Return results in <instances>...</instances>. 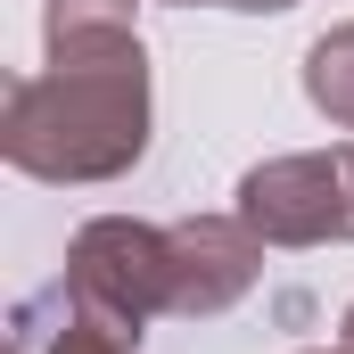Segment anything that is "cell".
<instances>
[{
    "label": "cell",
    "mask_w": 354,
    "mask_h": 354,
    "mask_svg": "<svg viewBox=\"0 0 354 354\" xmlns=\"http://www.w3.org/2000/svg\"><path fill=\"white\" fill-rule=\"evenodd\" d=\"M132 8L140 0H41V41H50V58L124 50V41H140L132 33Z\"/></svg>",
    "instance_id": "6"
},
{
    "label": "cell",
    "mask_w": 354,
    "mask_h": 354,
    "mask_svg": "<svg viewBox=\"0 0 354 354\" xmlns=\"http://www.w3.org/2000/svg\"><path fill=\"white\" fill-rule=\"evenodd\" d=\"M0 157L25 181H124L149 157V50H91L17 75L0 107Z\"/></svg>",
    "instance_id": "1"
},
{
    "label": "cell",
    "mask_w": 354,
    "mask_h": 354,
    "mask_svg": "<svg viewBox=\"0 0 354 354\" xmlns=\"http://www.w3.org/2000/svg\"><path fill=\"white\" fill-rule=\"evenodd\" d=\"M239 214L264 231V248H354V140L264 157L239 181Z\"/></svg>",
    "instance_id": "3"
},
{
    "label": "cell",
    "mask_w": 354,
    "mask_h": 354,
    "mask_svg": "<svg viewBox=\"0 0 354 354\" xmlns=\"http://www.w3.org/2000/svg\"><path fill=\"white\" fill-rule=\"evenodd\" d=\"M66 297L140 338L157 313H174V231L140 214H91L66 239Z\"/></svg>",
    "instance_id": "2"
},
{
    "label": "cell",
    "mask_w": 354,
    "mask_h": 354,
    "mask_svg": "<svg viewBox=\"0 0 354 354\" xmlns=\"http://www.w3.org/2000/svg\"><path fill=\"white\" fill-rule=\"evenodd\" d=\"M132 346H140V338L115 330V322H99L91 305H75L66 280L17 313V354H132Z\"/></svg>",
    "instance_id": "5"
},
{
    "label": "cell",
    "mask_w": 354,
    "mask_h": 354,
    "mask_svg": "<svg viewBox=\"0 0 354 354\" xmlns=\"http://www.w3.org/2000/svg\"><path fill=\"white\" fill-rule=\"evenodd\" d=\"M338 346H346V354H354V305H346V322H338Z\"/></svg>",
    "instance_id": "9"
},
{
    "label": "cell",
    "mask_w": 354,
    "mask_h": 354,
    "mask_svg": "<svg viewBox=\"0 0 354 354\" xmlns=\"http://www.w3.org/2000/svg\"><path fill=\"white\" fill-rule=\"evenodd\" d=\"M165 231H174V313L181 322H214L256 288L264 231L248 214H189V223H165Z\"/></svg>",
    "instance_id": "4"
},
{
    "label": "cell",
    "mask_w": 354,
    "mask_h": 354,
    "mask_svg": "<svg viewBox=\"0 0 354 354\" xmlns=\"http://www.w3.org/2000/svg\"><path fill=\"white\" fill-rule=\"evenodd\" d=\"M214 8H239V17H280V8H297V0H214Z\"/></svg>",
    "instance_id": "8"
},
{
    "label": "cell",
    "mask_w": 354,
    "mask_h": 354,
    "mask_svg": "<svg viewBox=\"0 0 354 354\" xmlns=\"http://www.w3.org/2000/svg\"><path fill=\"white\" fill-rule=\"evenodd\" d=\"M174 8H198V0H174Z\"/></svg>",
    "instance_id": "11"
},
{
    "label": "cell",
    "mask_w": 354,
    "mask_h": 354,
    "mask_svg": "<svg viewBox=\"0 0 354 354\" xmlns=\"http://www.w3.org/2000/svg\"><path fill=\"white\" fill-rule=\"evenodd\" d=\"M305 99H313L338 132H354V17L330 25V33L305 50Z\"/></svg>",
    "instance_id": "7"
},
{
    "label": "cell",
    "mask_w": 354,
    "mask_h": 354,
    "mask_svg": "<svg viewBox=\"0 0 354 354\" xmlns=\"http://www.w3.org/2000/svg\"><path fill=\"white\" fill-rule=\"evenodd\" d=\"M305 354H330V346H305ZM338 354H346V346H338Z\"/></svg>",
    "instance_id": "10"
}]
</instances>
